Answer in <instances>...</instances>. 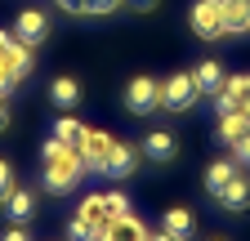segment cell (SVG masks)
<instances>
[{"label": "cell", "instance_id": "6da1fadb", "mask_svg": "<svg viewBox=\"0 0 250 241\" xmlns=\"http://www.w3.org/2000/svg\"><path fill=\"white\" fill-rule=\"evenodd\" d=\"M41 161H45V192L62 197L72 192L81 179H85V161H81V147L62 143V139H49L41 147Z\"/></svg>", "mask_w": 250, "mask_h": 241}, {"label": "cell", "instance_id": "7a4b0ae2", "mask_svg": "<svg viewBox=\"0 0 250 241\" xmlns=\"http://www.w3.org/2000/svg\"><path fill=\"white\" fill-rule=\"evenodd\" d=\"M197 99H201V89H197L192 72H174L161 80V112H188Z\"/></svg>", "mask_w": 250, "mask_h": 241}, {"label": "cell", "instance_id": "3957f363", "mask_svg": "<svg viewBox=\"0 0 250 241\" xmlns=\"http://www.w3.org/2000/svg\"><path fill=\"white\" fill-rule=\"evenodd\" d=\"M125 112H130V116H152V112H161V80L134 76L130 85H125Z\"/></svg>", "mask_w": 250, "mask_h": 241}, {"label": "cell", "instance_id": "277c9868", "mask_svg": "<svg viewBox=\"0 0 250 241\" xmlns=\"http://www.w3.org/2000/svg\"><path fill=\"white\" fill-rule=\"evenodd\" d=\"M0 63H5V67L22 80V76H31V67H36V49L22 45L14 32H0Z\"/></svg>", "mask_w": 250, "mask_h": 241}, {"label": "cell", "instance_id": "5b68a950", "mask_svg": "<svg viewBox=\"0 0 250 241\" xmlns=\"http://www.w3.org/2000/svg\"><path fill=\"white\" fill-rule=\"evenodd\" d=\"M188 22H192V32H197L201 40L228 36V32H224V5H214V0H197L192 14H188Z\"/></svg>", "mask_w": 250, "mask_h": 241}, {"label": "cell", "instance_id": "8992f818", "mask_svg": "<svg viewBox=\"0 0 250 241\" xmlns=\"http://www.w3.org/2000/svg\"><path fill=\"white\" fill-rule=\"evenodd\" d=\"M14 36L22 40V45H45V36H49V14L45 9H22L18 18H14Z\"/></svg>", "mask_w": 250, "mask_h": 241}, {"label": "cell", "instance_id": "52a82bcc", "mask_svg": "<svg viewBox=\"0 0 250 241\" xmlns=\"http://www.w3.org/2000/svg\"><path fill=\"white\" fill-rule=\"evenodd\" d=\"M139 157H143V152H139V143H121V139H116V143H112V152H107L103 174H107V179H130V174L139 170Z\"/></svg>", "mask_w": 250, "mask_h": 241}, {"label": "cell", "instance_id": "ba28073f", "mask_svg": "<svg viewBox=\"0 0 250 241\" xmlns=\"http://www.w3.org/2000/svg\"><path fill=\"white\" fill-rule=\"evenodd\" d=\"M112 143H116V139L103 134V130H85V139H81V161H85V170H99V174H103Z\"/></svg>", "mask_w": 250, "mask_h": 241}, {"label": "cell", "instance_id": "9c48e42d", "mask_svg": "<svg viewBox=\"0 0 250 241\" xmlns=\"http://www.w3.org/2000/svg\"><path fill=\"white\" fill-rule=\"evenodd\" d=\"M139 152L147 161H156V165H170L179 157V139L170 130H152V134H143V147H139Z\"/></svg>", "mask_w": 250, "mask_h": 241}, {"label": "cell", "instance_id": "30bf717a", "mask_svg": "<svg viewBox=\"0 0 250 241\" xmlns=\"http://www.w3.org/2000/svg\"><path fill=\"white\" fill-rule=\"evenodd\" d=\"M214 99H219V112H246L250 116V72L246 76H232Z\"/></svg>", "mask_w": 250, "mask_h": 241}, {"label": "cell", "instance_id": "8fae6325", "mask_svg": "<svg viewBox=\"0 0 250 241\" xmlns=\"http://www.w3.org/2000/svg\"><path fill=\"white\" fill-rule=\"evenodd\" d=\"M214 201L224 205L228 215H241V210H250V174L241 170V174H237V179H232V183H228L224 192H219Z\"/></svg>", "mask_w": 250, "mask_h": 241}, {"label": "cell", "instance_id": "7c38bea8", "mask_svg": "<svg viewBox=\"0 0 250 241\" xmlns=\"http://www.w3.org/2000/svg\"><path fill=\"white\" fill-rule=\"evenodd\" d=\"M219 139H224L228 147H237V143H246L250 139V116L246 112H219Z\"/></svg>", "mask_w": 250, "mask_h": 241}, {"label": "cell", "instance_id": "4fadbf2b", "mask_svg": "<svg viewBox=\"0 0 250 241\" xmlns=\"http://www.w3.org/2000/svg\"><path fill=\"white\" fill-rule=\"evenodd\" d=\"M192 80H197V89H201V94H219V89H224L228 85V76H224V63H214V58H201V63L192 67Z\"/></svg>", "mask_w": 250, "mask_h": 241}, {"label": "cell", "instance_id": "5bb4252c", "mask_svg": "<svg viewBox=\"0 0 250 241\" xmlns=\"http://www.w3.org/2000/svg\"><path fill=\"white\" fill-rule=\"evenodd\" d=\"M99 241H147V228H143L134 215H125V219H112Z\"/></svg>", "mask_w": 250, "mask_h": 241}, {"label": "cell", "instance_id": "9a60e30c", "mask_svg": "<svg viewBox=\"0 0 250 241\" xmlns=\"http://www.w3.org/2000/svg\"><path fill=\"white\" fill-rule=\"evenodd\" d=\"M237 174H241V165H237V161H210V165H206V192H210V197H219V192H224Z\"/></svg>", "mask_w": 250, "mask_h": 241}, {"label": "cell", "instance_id": "2e32d148", "mask_svg": "<svg viewBox=\"0 0 250 241\" xmlns=\"http://www.w3.org/2000/svg\"><path fill=\"white\" fill-rule=\"evenodd\" d=\"M5 215H9L14 223L36 219V192H31V188H14V192H9V201H5Z\"/></svg>", "mask_w": 250, "mask_h": 241}, {"label": "cell", "instance_id": "e0dca14e", "mask_svg": "<svg viewBox=\"0 0 250 241\" xmlns=\"http://www.w3.org/2000/svg\"><path fill=\"white\" fill-rule=\"evenodd\" d=\"M49 103H54L58 112H72V107L81 103V80H72V76H58V80L49 85Z\"/></svg>", "mask_w": 250, "mask_h": 241}, {"label": "cell", "instance_id": "ac0fdd59", "mask_svg": "<svg viewBox=\"0 0 250 241\" xmlns=\"http://www.w3.org/2000/svg\"><path fill=\"white\" fill-rule=\"evenodd\" d=\"M161 228H166L170 237L188 241V237L197 232V219H192V210H183V205H174V210H166V215H161Z\"/></svg>", "mask_w": 250, "mask_h": 241}, {"label": "cell", "instance_id": "d6986e66", "mask_svg": "<svg viewBox=\"0 0 250 241\" xmlns=\"http://www.w3.org/2000/svg\"><path fill=\"white\" fill-rule=\"evenodd\" d=\"M54 139H62V143H72V147H81V139H85V125L72 116V112H58V120H54Z\"/></svg>", "mask_w": 250, "mask_h": 241}, {"label": "cell", "instance_id": "ffe728a7", "mask_svg": "<svg viewBox=\"0 0 250 241\" xmlns=\"http://www.w3.org/2000/svg\"><path fill=\"white\" fill-rule=\"evenodd\" d=\"M107 223H89L85 215H72L67 219V241H99Z\"/></svg>", "mask_w": 250, "mask_h": 241}, {"label": "cell", "instance_id": "44dd1931", "mask_svg": "<svg viewBox=\"0 0 250 241\" xmlns=\"http://www.w3.org/2000/svg\"><path fill=\"white\" fill-rule=\"evenodd\" d=\"M76 215H85L89 223H112V219H107V201H103V192H99V197H85Z\"/></svg>", "mask_w": 250, "mask_h": 241}, {"label": "cell", "instance_id": "7402d4cb", "mask_svg": "<svg viewBox=\"0 0 250 241\" xmlns=\"http://www.w3.org/2000/svg\"><path fill=\"white\" fill-rule=\"evenodd\" d=\"M103 201H107V219H125L130 215V197L125 192H103Z\"/></svg>", "mask_w": 250, "mask_h": 241}, {"label": "cell", "instance_id": "603a6c76", "mask_svg": "<svg viewBox=\"0 0 250 241\" xmlns=\"http://www.w3.org/2000/svg\"><path fill=\"white\" fill-rule=\"evenodd\" d=\"M18 188V179H14V165L9 161H0V205H5L9 201V192Z\"/></svg>", "mask_w": 250, "mask_h": 241}, {"label": "cell", "instance_id": "cb8c5ba5", "mask_svg": "<svg viewBox=\"0 0 250 241\" xmlns=\"http://www.w3.org/2000/svg\"><path fill=\"white\" fill-rule=\"evenodd\" d=\"M125 5V0H85V14H94V18H103V14H116Z\"/></svg>", "mask_w": 250, "mask_h": 241}, {"label": "cell", "instance_id": "d4e9b609", "mask_svg": "<svg viewBox=\"0 0 250 241\" xmlns=\"http://www.w3.org/2000/svg\"><path fill=\"white\" fill-rule=\"evenodd\" d=\"M232 161H237V165H250V139L232 147Z\"/></svg>", "mask_w": 250, "mask_h": 241}, {"label": "cell", "instance_id": "484cf974", "mask_svg": "<svg viewBox=\"0 0 250 241\" xmlns=\"http://www.w3.org/2000/svg\"><path fill=\"white\" fill-rule=\"evenodd\" d=\"M0 241H31V237H27V228H22V223H14L9 232H0Z\"/></svg>", "mask_w": 250, "mask_h": 241}, {"label": "cell", "instance_id": "4316f807", "mask_svg": "<svg viewBox=\"0 0 250 241\" xmlns=\"http://www.w3.org/2000/svg\"><path fill=\"white\" fill-rule=\"evenodd\" d=\"M125 5H130V9H134V14H152V9H156V5H161V0H125Z\"/></svg>", "mask_w": 250, "mask_h": 241}, {"label": "cell", "instance_id": "83f0119b", "mask_svg": "<svg viewBox=\"0 0 250 241\" xmlns=\"http://www.w3.org/2000/svg\"><path fill=\"white\" fill-rule=\"evenodd\" d=\"M62 14H85V0H54Z\"/></svg>", "mask_w": 250, "mask_h": 241}, {"label": "cell", "instance_id": "f1b7e54d", "mask_svg": "<svg viewBox=\"0 0 250 241\" xmlns=\"http://www.w3.org/2000/svg\"><path fill=\"white\" fill-rule=\"evenodd\" d=\"M9 130V99H0V134Z\"/></svg>", "mask_w": 250, "mask_h": 241}, {"label": "cell", "instance_id": "f546056e", "mask_svg": "<svg viewBox=\"0 0 250 241\" xmlns=\"http://www.w3.org/2000/svg\"><path fill=\"white\" fill-rule=\"evenodd\" d=\"M147 241H179V237H170V232L161 228V232H147Z\"/></svg>", "mask_w": 250, "mask_h": 241}, {"label": "cell", "instance_id": "4dcf8cb0", "mask_svg": "<svg viewBox=\"0 0 250 241\" xmlns=\"http://www.w3.org/2000/svg\"><path fill=\"white\" fill-rule=\"evenodd\" d=\"M214 5H237V0H214Z\"/></svg>", "mask_w": 250, "mask_h": 241}, {"label": "cell", "instance_id": "1f68e13d", "mask_svg": "<svg viewBox=\"0 0 250 241\" xmlns=\"http://www.w3.org/2000/svg\"><path fill=\"white\" fill-rule=\"evenodd\" d=\"M210 241H224V237H210Z\"/></svg>", "mask_w": 250, "mask_h": 241}]
</instances>
